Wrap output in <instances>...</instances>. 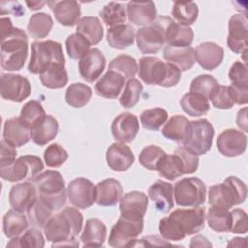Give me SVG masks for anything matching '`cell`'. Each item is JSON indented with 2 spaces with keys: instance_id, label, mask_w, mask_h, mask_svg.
I'll use <instances>...</instances> for the list:
<instances>
[{
  "instance_id": "cell-33",
  "label": "cell",
  "mask_w": 248,
  "mask_h": 248,
  "mask_svg": "<svg viewBox=\"0 0 248 248\" xmlns=\"http://www.w3.org/2000/svg\"><path fill=\"white\" fill-rule=\"evenodd\" d=\"M107 237V228L105 224L96 218L88 219L85 222L80 240L84 247H101Z\"/></svg>"
},
{
  "instance_id": "cell-10",
  "label": "cell",
  "mask_w": 248,
  "mask_h": 248,
  "mask_svg": "<svg viewBox=\"0 0 248 248\" xmlns=\"http://www.w3.org/2000/svg\"><path fill=\"white\" fill-rule=\"evenodd\" d=\"M143 230V219L135 220L124 216L119 217L112 226L108 237V244L115 248L130 247Z\"/></svg>"
},
{
  "instance_id": "cell-2",
  "label": "cell",
  "mask_w": 248,
  "mask_h": 248,
  "mask_svg": "<svg viewBox=\"0 0 248 248\" xmlns=\"http://www.w3.org/2000/svg\"><path fill=\"white\" fill-rule=\"evenodd\" d=\"M28 55L26 33L14 27L9 17L1 18V67L8 72L23 68Z\"/></svg>"
},
{
  "instance_id": "cell-22",
  "label": "cell",
  "mask_w": 248,
  "mask_h": 248,
  "mask_svg": "<svg viewBox=\"0 0 248 248\" xmlns=\"http://www.w3.org/2000/svg\"><path fill=\"white\" fill-rule=\"evenodd\" d=\"M194 51L198 64L208 71L219 67L224 58V49L213 42H203L198 45Z\"/></svg>"
},
{
  "instance_id": "cell-38",
  "label": "cell",
  "mask_w": 248,
  "mask_h": 248,
  "mask_svg": "<svg viewBox=\"0 0 248 248\" xmlns=\"http://www.w3.org/2000/svg\"><path fill=\"white\" fill-rule=\"evenodd\" d=\"M41 83L50 89L64 87L68 83V74L65 64L53 65L39 75Z\"/></svg>"
},
{
  "instance_id": "cell-39",
  "label": "cell",
  "mask_w": 248,
  "mask_h": 248,
  "mask_svg": "<svg viewBox=\"0 0 248 248\" xmlns=\"http://www.w3.org/2000/svg\"><path fill=\"white\" fill-rule=\"evenodd\" d=\"M53 26L51 16L46 13H37L31 16L27 25L29 35L34 39H43L48 36Z\"/></svg>"
},
{
  "instance_id": "cell-15",
  "label": "cell",
  "mask_w": 248,
  "mask_h": 248,
  "mask_svg": "<svg viewBox=\"0 0 248 248\" xmlns=\"http://www.w3.org/2000/svg\"><path fill=\"white\" fill-rule=\"evenodd\" d=\"M248 20L246 15L235 14L229 19V34L227 45L234 53L247 51Z\"/></svg>"
},
{
  "instance_id": "cell-5",
  "label": "cell",
  "mask_w": 248,
  "mask_h": 248,
  "mask_svg": "<svg viewBox=\"0 0 248 248\" xmlns=\"http://www.w3.org/2000/svg\"><path fill=\"white\" fill-rule=\"evenodd\" d=\"M32 182L37 188L39 198L48 204L53 211H57L65 205L67 190L60 172L46 170L38 174Z\"/></svg>"
},
{
  "instance_id": "cell-52",
  "label": "cell",
  "mask_w": 248,
  "mask_h": 248,
  "mask_svg": "<svg viewBox=\"0 0 248 248\" xmlns=\"http://www.w3.org/2000/svg\"><path fill=\"white\" fill-rule=\"evenodd\" d=\"M217 80L211 75H200L196 77L190 84V92L200 94L206 98H210L213 90L218 86Z\"/></svg>"
},
{
  "instance_id": "cell-60",
  "label": "cell",
  "mask_w": 248,
  "mask_h": 248,
  "mask_svg": "<svg viewBox=\"0 0 248 248\" xmlns=\"http://www.w3.org/2000/svg\"><path fill=\"white\" fill-rule=\"evenodd\" d=\"M236 123L243 132H247V108H243L237 112Z\"/></svg>"
},
{
  "instance_id": "cell-31",
  "label": "cell",
  "mask_w": 248,
  "mask_h": 248,
  "mask_svg": "<svg viewBox=\"0 0 248 248\" xmlns=\"http://www.w3.org/2000/svg\"><path fill=\"white\" fill-rule=\"evenodd\" d=\"M191 130V121L183 115H173L164 125L162 135L182 145L186 142Z\"/></svg>"
},
{
  "instance_id": "cell-30",
  "label": "cell",
  "mask_w": 248,
  "mask_h": 248,
  "mask_svg": "<svg viewBox=\"0 0 248 248\" xmlns=\"http://www.w3.org/2000/svg\"><path fill=\"white\" fill-rule=\"evenodd\" d=\"M3 139L13 146L20 147L31 140L30 130L19 117H13L7 119L4 123Z\"/></svg>"
},
{
  "instance_id": "cell-7",
  "label": "cell",
  "mask_w": 248,
  "mask_h": 248,
  "mask_svg": "<svg viewBox=\"0 0 248 248\" xmlns=\"http://www.w3.org/2000/svg\"><path fill=\"white\" fill-rule=\"evenodd\" d=\"M65 64V57L60 43L46 40L36 41L31 44V58L28 64V71L31 74H41L47 68Z\"/></svg>"
},
{
  "instance_id": "cell-20",
  "label": "cell",
  "mask_w": 248,
  "mask_h": 248,
  "mask_svg": "<svg viewBox=\"0 0 248 248\" xmlns=\"http://www.w3.org/2000/svg\"><path fill=\"white\" fill-rule=\"evenodd\" d=\"M148 206L147 196L140 191H132L124 195L119 202L121 216L140 220L143 219Z\"/></svg>"
},
{
  "instance_id": "cell-57",
  "label": "cell",
  "mask_w": 248,
  "mask_h": 248,
  "mask_svg": "<svg viewBox=\"0 0 248 248\" xmlns=\"http://www.w3.org/2000/svg\"><path fill=\"white\" fill-rule=\"evenodd\" d=\"M174 153L180 158L183 165L184 174H190L197 170L199 166V156L191 150L181 145L174 150Z\"/></svg>"
},
{
  "instance_id": "cell-44",
  "label": "cell",
  "mask_w": 248,
  "mask_h": 248,
  "mask_svg": "<svg viewBox=\"0 0 248 248\" xmlns=\"http://www.w3.org/2000/svg\"><path fill=\"white\" fill-rule=\"evenodd\" d=\"M101 18L107 26L113 27L119 24H124L127 18L126 9L123 4L110 2L103 7L100 12Z\"/></svg>"
},
{
  "instance_id": "cell-63",
  "label": "cell",
  "mask_w": 248,
  "mask_h": 248,
  "mask_svg": "<svg viewBox=\"0 0 248 248\" xmlns=\"http://www.w3.org/2000/svg\"><path fill=\"white\" fill-rule=\"evenodd\" d=\"M234 246V247H240V246H246V238H240V237H234L228 243V247Z\"/></svg>"
},
{
  "instance_id": "cell-54",
  "label": "cell",
  "mask_w": 248,
  "mask_h": 248,
  "mask_svg": "<svg viewBox=\"0 0 248 248\" xmlns=\"http://www.w3.org/2000/svg\"><path fill=\"white\" fill-rule=\"evenodd\" d=\"M209 100L215 108L220 109H229L234 105L230 86L226 85H218L211 93Z\"/></svg>"
},
{
  "instance_id": "cell-58",
  "label": "cell",
  "mask_w": 248,
  "mask_h": 248,
  "mask_svg": "<svg viewBox=\"0 0 248 248\" xmlns=\"http://www.w3.org/2000/svg\"><path fill=\"white\" fill-rule=\"evenodd\" d=\"M231 212L230 232L233 233H246L248 230L247 213L240 208H235Z\"/></svg>"
},
{
  "instance_id": "cell-14",
  "label": "cell",
  "mask_w": 248,
  "mask_h": 248,
  "mask_svg": "<svg viewBox=\"0 0 248 248\" xmlns=\"http://www.w3.org/2000/svg\"><path fill=\"white\" fill-rule=\"evenodd\" d=\"M0 90L3 99L20 103L27 99L31 93L29 80L16 74H2L0 78Z\"/></svg>"
},
{
  "instance_id": "cell-1",
  "label": "cell",
  "mask_w": 248,
  "mask_h": 248,
  "mask_svg": "<svg viewBox=\"0 0 248 248\" xmlns=\"http://www.w3.org/2000/svg\"><path fill=\"white\" fill-rule=\"evenodd\" d=\"M205 209L193 207L175 209L160 220L159 232L166 240L179 241L186 235L195 234L204 228Z\"/></svg>"
},
{
  "instance_id": "cell-37",
  "label": "cell",
  "mask_w": 248,
  "mask_h": 248,
  "mask_svg": "<svg viewBox=\"0 0 248 248\" xmlns=\"http://www.w3.org/2000/svg\"><path fill=\"white\" fill-rule=\"evenodd\" d=\"M180 107L182 110L190 116H202L206 114L210 109L208 100L193 92H188L182 96L180 99Z\"/></svg>"
},
{
  "instance_id": "cell-3",
  "label": "cell",
  "mask_w": 248,
  "mask_h": 248,
  "mask_svg": "<svg viewBox=\"0 0 248 248\" xmlns=\"http://www.w3.org/2000/svg\"><path fill=\"white\" fill-rule=\"evenodd\" d=\"M83 216L78 208L66 207L52 215L44 227V233L47 241L52 242V247L74 239L81 231Z\"/></svg>"
},
{
  "instance_id": "cell-19",
  "label": "cell",
  "mask_w": 248,
  "mask_h": 248,
  "mask_svg": "<svg viewBox=\"0 0 248 248\" xmlns=\"http://www.w3.org/2000/svg\"><path fill=\"white\" fill-rule=\"evenodd\" d=\"M140 130L137 116L130 112H122L117 115L111 123L113 138L123 143L132 142Z\"/></svg>"
},
{
  "instance_id": "cell-42",
  "label": "cell",
  "mask_w": 248,
  "mask_h": 248,
  "mask_svg": "<svg viewBox=\"0 0 248 248\" xmlns=\"http://www.w3.org/2000/svg\"><path fill=\"white\" fill-rule=\"evenodd\" d=\"M92 97L91 88L80 82L72 83L68 86L65 94V100L68 105L74 108L84 107Z\"/></svg>"
},
{
  "instance_id": "cell-46",
  "label": "cell",
  "mask_w": 248,
  "mask_h": 248,
  "mask_svg": "<svg viewBox=\"0 0 248 248\" xmlns=\"http://www.w3.org/2000/svg\"><path fill=\"white\" fill-rule=\"evenodd\" d=\"M108 70H112L124 77L126 80L135 78L139 66L135 58L130 55L121 54L114 59H112L108 65Z\"/></svg>"
},
{
  "instance_id": "cell-59",
  "label": "cell",
  "mask_w": 248,
  "mask_h": 248,
  "mask_svg": "<svg viewBox=\"0 0 248 248\" xmlns=\"http://www.w3.org/2000/svg\"><path fill=\"white\" fill-rule=\"evenodd\" d=\"M16 147L13 146L7 142L4 139L1 140V153H0V169L6 168L12 165L16 161Z\"/></svg>"
},
{
  "instance_id": "cell-50",
  "label": "cell",
  "mask_w": 248,
  "mask_h": 248,
  "mask_svg": "<svg viewBox=\"0 0 248 248\" xmlns=\"http://www.w3.org/2000/svg\"><path fill=\"white\" fill-rule=\"evenodd\" d=\"M89 42L81 35L75 33L66 39V49L70 58L81 59L90 50Z\"/></svg>"
},
{
  "instance_id": "cell-45",
  "label": "cell",
  "mask_w": 248,
  "mask_h": 248,
  "mask_svg": "<svg viewBox=\"0 0 248 248\" xmlns=\"http://www.w3.org/2000/svg\"><path fill=\"white\" fill-rule=\"evenodd\" d=\"M208 226L215 232H230L231 212L229 209L211 206L205 216Z\"/></svg>"
},
{
  "instance_id": "cell-40",
  "label": "cell",
  "mask_w": 248,
  "mask_h": 248,
  "mask_svg": "<svg viewBox=\"0 0 248 248\" xmlns=\"http://www.w3.org/2000/svg\"><path fill=\"white\" fill-rule=\"evenodd\" d=\"M157 170L160 176L168 179L174 180L175 178L184 174L183 165L180 158L175 154H165L158 164Z\"/></svg>"
},
{
  "instance_id": "cell-4",
  "label": "cell",
  "mask_w": 248,
  "mask_h": 248,
  "mask_svg": "<svg viewBox=\"0 0 248 248\" xmlns=\"http://www.w3.org/2000/svg\"><path fill=\"white\" fill-rule=\"evenodd\" d=\"M138 71L140 79L148 85L172 87L181 78V71L178 68L154 56L141 57Z\"/></svg>"
},
{
  "instance_id": "cell-23",
  "label": "cell",
  "mask_w": 248,
  "mask_h": 248,
  "mask_svg": "<svg viewBox=\"0 0 248 248\" xmlns=\"http://www.w3.org/2000/svg\"><path fill=\"white\" fill-rule=\"evenodd\" d=\"M108 166L115 171H125L134 163L135 157L131 148L123 142L112 143L106 152Z\"/></svg>"
},
{
  "instance_id": "cell-43",
  "label": "cell",
  "mask_w": 248,
  "mask_h": 248,
  "mask_svg": "<svg viewBox=\"0 0 248 248\" xmlns=\"http://www.w3.org/2000/svg\"><path fill=\"white\" fill-rule=\"evenodd\" d=\"M198 14L199 9L194 2L176 1L173 3L172 16L177 23L189 26L196 21Z\"/></svg>"
},
{
  "instance_id": "cell-34",
  "label": "cell",
  "mask_w": 248,
  "mask_h": 248,
  "mask_svg": "<svg viewBox=\"0 0 248 248\" xmlns=\"http://www.w3.org/2000/svg\"><path fill=\"white\" fill-rule=\"evenodd\" d=\"M135 29L130 24H119L109 27L107 32V41L112 48L126 49L133 45Z\"/></svg>"
},
{
  "instance_id": "cell-26",
  "label": "cell",
  "mask_w": 248,
  "mask_h": 248,
  "mask_svg": "<svg viewBox=\"0 0 248 248\" xmlns=\"http://www.w3.org/2000/svg\"><path fill=\"white\" fill-rule=\"evenodd\" d=\"M123 194L120 182L114 178H107L96 185V203L101 206L116 205Z\"/></svg>"
},
{
  "instance_id": "cell-35",
  "label": "cell",
  "mask_w": 248,
  "mask_h": 248,
  "mask_svg": "<svg viewBox=\"0 0 248 248\" xmlns=\"http://www.w3.org/2000/svg\"><path fill=\"white\" fill-rule=\"evenodd\" d=\"M76 31L85 38L90 45L99 44L104 36L103 26L100 19L96 16L81 17L77 24Z\"/></svg>"
},
{
  "instance_id": "cell-28",
  "label": "cell",
  "mask_w": 248,
  "mask_h": 248,
  "mask_svg": "<svg viewBox=\"0 0 248 248\" xmlns=\"http://www.w3.org/2000/svg\"><path fill=\"white\" fill-rule=\"evenodd\" d=\"M148 196L162 213H168L173 207V185L169 182L157 180L149 187Z\"/></svg>"
},
{
  "instance_id": "cell-25",
  "label": "cell",
  "mask_w": 248,
  "mask_h": 248,
  "mask_svg": "<svg viewBox=\"0 0 248 248\" xmlns=\"http://www.w3.org/2000/svg\"><path fill=\"white\" fill-rule=\"evenodd\" d=\"M127 16L138 26H147L157 18V9L152 1H130L127 4Z\"/></svg>"
},
{
  "instance_id": "cell-9",
  "label": "cell",
  "mask_w": 248,
  "mask_h": 248,
  "mask_svg": "<svg viewBox=\"0 0 248 248\" xmlns=\"http://www.w3.org/2000/svg\"><path fill=\"white\" fill-rule=\"evenodd\" d=\"M44 170L42 160L34 155H25L17 158L12 165L0 169L1 177L10 182L33 180Z\"/></svg>"
},
{
  "instance_id": "cell-47",
  "label": "cell",
  "mask_w": 248,
  "mask_h": 248,
  "mask_svg": "<svg viewBox=\"0 0 248 248\" xmlns=\"http://www.w3.org/2000/svg\"><path fill=\"white\" fill-rule=\"evenodd\" d=\"M45 109L39 101H28L21 108L19 118L22 123L30 130L38 122H40L46 116Z\"/></svg>"
},
{
  "instance_id": "cell-16",
  "label": "cell",
  "mask_w": 248,
  "mask_h": 248,
  "mask_svg": "<svg viewBox=\"0 0 248 248\" xmlns=\"http://www.w3.org/2000/svg\"><path fill=\"white\" fill-rule=\"evenodd\" d=\"M216 145L219 152L225 157H237L246 150L247 137L241 131L227 129L218 136Z\"/></svg>"
},
{
  "instance_id": "cell-55",
  "label": "cell",
  "mask_w": 248,
  "mask_h": 248,
  "mask_svg": "<svg viewBox=\"0 0 248 248\" xmlns=\"http://www.w3.org/2000/svg\"><path fill=\"white\" fill-rule=\"evenodd\" d=\"M68 152L58 143H52L44 152V160L46 166L58 168L68 159Z\"/></svg>"
},
{
  "instance_id": "cell-36",
  "label": "cell",
  "mask_w": 248,
  "mask_h": 248,
  "mask_svg": "<svg viewBox=\"0 0 248 248\" xmlns=\"http://www.w3.org/2000/svg\"><path fill=\"white\" fill-rule=\"evenodd\" d=\"M29 221L23 213L14 209L9 210L3 217V232L8 238H15L21 235L27 229Z\"/></svg>"
},
{
  "instance_id": "cell-21",
  "label": "cell",
  "mask_w": 248,
  "mask_h": 248,
  "mask_svg": "<svg viewBox=\"0 0 248 248\" xmlns=\"http://www.w3.org/2000/svg\"><path fill=\"white\" fill-rule=\"evenodd\" d=\"M106 66V58L98 48H92L78 63L81 78L87 82L95 81L103 73Z\"/></svg>"
},
{
  "instance_id": "cell-29",
  "label": "cell",
  "mask_w": 248,
  "mask_h": 248,
  "mask_svg": "<svg viewBox=\"0 0 248 248\" xmlns=\"http://www.w3.org/2000/svg\"><path fill=\"white\" fill-rule=\"evenodd\" d=\"M126 79L123 76L115 71L108 70L107 73L101 77L95 85L97 95L106 99H115L121 93Z\"/></svg>"
},
{
  "instance_id": "cell-11",
  "label": "cell",
  "mask_w": 248,
  "mask_h": 248,
  "mask_svg": "<svg viewBox=\"0 0 248 248\" xmlns=\"http://www.w3.org/2000/svg\"><path fill=\"white\" fill-rule=\"evenodd\" d=\"M214 129L212 124L205 118L191 121V130L186 142L183 144L196 155L207 153L212 145Z\"/></svg>"
},
{
  "instance_id": "cell-32",
  "label": "cell",
  "mask_w": 248,
  "mask_h": 248,
  "mask_svg": "<svg viewBox=\"0 0 248 248\" xmlns=\"http://www.w3.org/2000/svg\"><path fill=\"white\" fill-rule=\"evenodd\" d=\"M58 133V122L52 115H46L30 129L31 140L40 146L51 141Z\"/></svg>"
},
{
  "instance_id": "cell-51",
  "label": "cell",
  "mask_w": 248,
  "mask_h": 248,
  "mask_svg": "<svg viewBox=\"0 0 248 248\" xmlns=\"http://www.w3.org/2000/svg\"><path fill=\"white\" fill-rule=\"evenodd\" d=\"M143 86L137 78L129 79L119 99L120 105L125 108H133L140 100Z\"/></svg>"
},
{
  "instance_id": "cell-56",
  "label": "cell",
  "mask_w": 248,
  "mask_h": 248,
  "mask_svg": "<svg viewBox=\"0 0 248 248\" xmlns=\"http://www.w3.org/2000/svg\"><path fill=\"white\" fill-rule=\"evenodd\" d=\"M229 79L231 85L238 88H248V75L246 64L237 60L229 71Z\"/></svg>"
},
{
  "instance_id": "cell-8",
  "label": "cell",
  "mask_w": 248,
  "mask_h": 248,
  "mask_svg": "<svg viewBox=\"0 0 248 248\" xmlns=\"http://www.w3.org/2000/svg\"><path fill=\"white\" fill-rule=\"evenodd\" d=\"M207 188L198 177H186L173 185V197L180 206L198 207L205 202Z\"/></svg>"
},
{
  "instance_id": "cell-6",
  "label": "cell",
  "mask_w": 248,
  "mask_h": 248,
  "mask_svg": "<svg viewBox=\"0 0 248 248\" xmlns=\"http://www.w3.org/2000/svg\"><path fill=\"white\" fill-rule=\"evenodd\" d=\"M247 188L245 183L236 176H229L224 182L209 188L208 202L211 206L230 209L245 202Z\"/></svg>"
},
{
  "instance_id": "cell-17",
  "label": "cell",
  "mask_w": 248,
  "mask_h": 248,
  "mask_svg": "<svg viewBox=\"0 0 248 248\" xmlns=\"http://www.w3.org/2000/svg\"><path fill=\"white\" fill-rule=\"evenodd\" d=\"M38 191L31 181L21 182L14 185L9 193V202L11 207L18 212H26L37 201Z\"/></svg>"
},
{
  "instance_id": "cell-62",
  "label": "cell",
  "mask_w": 248,
  "mask_h": 248,
  "mask_svg": "<svg viewBox=\"0 0 248 248\" xmlns=\"http://www.w3.org/2000/svg\"><path fill=\"white\" fill-rule=\"evenodd\" d=\"M9 4L11 7L4 14L12 13L13 15H15V16H21L24 14V9L18 2H9Z\"/></svg>"
},
{
  "instance_id": "cell-49",
  "label": "cell",
  "mask_w": 248,
  "mask_h": 248,
  "mask_svg": "<svg viewBox=\"0 0 248 248\" xmlns=\"http://www.w3.org/2000/svg\"><path fill=\"white\" fill-rule=\"evenodd\" d=\"M167 119L168 112L162 108H152L140 114V122L143 128L149 131H158Z\"/></svg>"
},
{
  "instance_id": "cell-61",
  "label": "cell",
  "mask_w": 248,
  "mask_h": 248,
  "mask_svg": "<svg viewBox=\"0 0 248 248\" xmlns=\"http://www.w3.org/2000/svg\"><path fill=\"white\" fill-rule=\"evenodd\" d=\"M212 244L203 235H196L191 239L190 247H211Z\"/></svg>"
},
{
  "instance_id": "cell-13",
  "label": "cell",
  "mask_w": 248,
  "mask_h": 248,
  "mask_svg": "<svg viewBox=\"0 0 248 248\" xmlns=\"http://www.w3.org/2000/svg\"><path fill=\"white\" fill-rule=\"evenodd\" d=\"M67 196L75 207L86 209L96 202V185L84 177L75 178L67 187Z\"/></svg>"
},
{
  "instance_id": "cell-41",
  "label": "cell",
  "mask_w": 248,
  "mask_h": 248,
  "mask_svg": "<svg viewBox=\"0 0 248 248\" xmlns=\"http://www.w3.org/2000/svg\"><path fill=\"white\" fill-rule=\"evenodd\" d=\"M52 212L51 207L40 199L39 196L35 203L26 211L29 224L37 229H44L52 216Z\"/></svg>"
},
{
  "instance_id": "cell-24",
  "label": "cell",
  "mask_w": 248,
  "mask_h": 248,
  "mask_svg": "<svg viewBox=\"0 0 248 248\" xmlns=\"http://www.w3.org/2000/svg\"><path fill=\"white\" fill-rule=\"evenodd\" d=\"M50 6L56 20L64 26H74L80 19L81 10L80 4L74 0L49 1Z\"/></svg>"
},
{
  "instance_id": "cell-12",
  "label": "cell",
  "mask_w": 248,
  "mask_h": 248,
  "mask_svg": "<svg viewBox=\"0 0 248 248\" xmlns=\"http://www.w3.org/2000/svg\"><path fill=\"white\" fill-rule=\"evenodd\" d=\"M136 42L138 48L144 54L157 53L165 44L164 27L158 17L151 24L137 30Z\"/></svg>"
},
{
  "instance_id": "cell-53",
  "label": "cell",
  "mask_w": 248,
  "mask_h": 248,
  "mask_svg": "<svg viewBox=\"0 0 248 248\" xmlns=\"http://www.w3.org/2000/svg\"><path fill=\"white\" fill-rule=\"evenodd\" d=\"M165 154L166 152L161 147L157 145H148L141 150L139 156V161L144 168L150 170H157L158 164Z\"/></svg>"
},
{
  "instance_id": "cell-64",
  "label": "cell",
  "mask_w": 248,
  "mask_h": 248,
  "mask_svg": "<svg viewBox=\"0 0 248 248\" xmlns=\"http://www.w3.org/2000/svg\"><path fill=\"white\" fill-rule=\"evenodd\" d=\"M25 3H26V5L28 6V8H29L30 10H32V11L39 10V9H41V8L46 4V2H39V1H31V2L26 1Z\"/></svg>"
},
{
  "instance_id": "cell-18",
  "label": "cell",
  "mask_w": 248,
  "mask_h": 248,
  "mask_svg": "<svg viewBox=\"0 0 248 248\" xmlns=\"http://www.w3.org/2000/svg\"><path fill=\"white\" fill-rule=\"evenodd\" d=\"M164 27L165 42L170 46H189L194 39V32L190 26L173 21L169 16H160Z\"/></svg>"
},
{
  "instance_id": "cell-27",
  "label": "cell",
  "mask_w": 248,
  "mask_h": 248,
  "mask_svg": "<svg viewBox=\"0 0 248 248\" xmlns=\"http://www.w3.org/2000/svg\"><path fill=\"white\" fill-rule=\"evenodd\" d=\"M163 56L165 60L180 71H188L190 70L195 62V51L194 48L189 46H176L167 45L164 47Z\"/></svg>"
},
{
  "instance_id": "cell-48",
  "label": "cell",
  "mask_w": 248,
  "mask_h": 248,
  "mask_svg": "<svg viewBox=\"0 0 248 248\" xmlns=\"http://www.w3.org/2000/svg\"><path fill=\"white\" fill-rule=\"evenodd\" d=\"M45 246V239L40 232V229H28L22 235L12 238L7 244V247H28V248H42Z\"/></svg>"
}]
</instances>
